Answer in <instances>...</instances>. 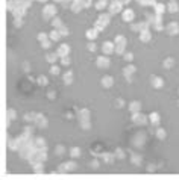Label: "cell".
I'll return each instance as SVG.
<instances>
[{"label": "cell", "mask_w": 179, "mask_h": 180, "mask_svg": "<svg viewBox=\"0 0 179 180\" xmlns=\"http://www.w3.org/2000/svg\"><path fill=\"white\" fill-rule=\"evenodd\" d=\"M132 15H134V14H132V11L126 12V14H125V20H131V17H132Z\"/></svg>", "instance_id": "cell-1"}]
</instances>
